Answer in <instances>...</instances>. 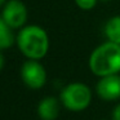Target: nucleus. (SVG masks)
Masks as SVG:
<instances>
[{
    "mask_svg": "<svg viewBox=\"0 0 120 120\" xmlns=\"http://www.w3.org/2000/svg\"><path fill=\"white\" fill-rule=\"evenodd\" d=\"M16 43L21 53L29 60H41L49 50V38L43 27L29 25L19 29Z\"/></svg>",
    "mask_w": 120,
    "mask_h": 120,
    "instance_id": "1",
    "label": "nucleus"
},
{
    "mask_svg": "<svg viewBox=\"0 0 120 120\" xmlns=\"http://www.w3.org/2000/svg\"><path fill=\"white\" fill-rule=\"evenodd\" d=\"M89 68L96 76L103 78L120 72V44L106 41L97 47L89 57Z\"/></svg>",
    "mask_w": 120,
    "mask_h": 120,
    "instance_id": "2",
    "label": "nucleus"
},
{
    "mask_svg": "<svg viewBox=\"0 0 120 120\" xmlns=\"http://www.w3.org/2000/svg\"><path fill=\"white\" fill-rule=\"evenodd\" d=\"M60 99L67 110L79 112L89 106L92 101V92L89 86L83 83H71L62 89Z\"/></svg>",
    "mask_w": 120,
    "mask_h": 120,
    "instance_id": "3",
    "label": "nucleus"
},
{
    "mask_svg": "<svg viewBox=\"0 0 120 120\" xmlns=\"http://www.w3.org/2000/svg\"><path fill=\"white\" fill-rule=\"evenodd\" d=\"M21 79L30 89H40L47 81V71L36 60H27L21 67Z\"/></svg>",
    "mask_w": 120,
    "mask_h": 120,
    "instance_id": "4",
    "label": "nucleus"
},
{
    "mask_svg": "<svg viewBox=\"0 0 120 120\" xmlns=\"http://www.w3.org/2000/svg\"><path fill=\"white\" fill-rule=\"evenodd\" d=\"M1 17L11 29H22L27 21V8L21 0H8L1 9Z\"/></svg>",
    "mask_w": 120,
    "mask_h": 120,
    "instance_id": "5",
    "label": "nucleus"
},
{
    "mask_svg": "<svg viewBox=\"0 0 120 120\" xmlns=\"http://www.w3.org/2000/svg\"><path fill=\"white\" fill-rule=\"evenodd\" d=\"M97 94L103 101H116L120 98V75L103 76L96 85Z\"/></svg>",
    "mask_w": 120,
    "mask_h": 120,
    "instance_id": "6",
    "label": "nucleus"
},
{
    "mask_svg": "<svg viewBox=\"0 0 120 120\" xmlns=\"http://www.w3.org/2000/svg\"><path fill=\"white\" fill-rule=\"evenodd\" d=\"M60 114V102L56 97H45L38 105V115L41 120H56Z\"/></svg>",
    "mask_w": 120,
    "mask_h": 120,
    "instance_id": "7",
    "label": "nucleus"
},
{
    "mask_svg": "<svg viewBox=\"0 0 120 120\" xmlns=\"http://www.w3.org/2000/svg\"><path fill=\"white\" fill-rule=\"evenodd\" d=\"M16 39L17 36H14L13 29H11L5 23V21L3 19V17L0 14V50L9 49L14 44Z\"/></svg>",
    "mask_w": 120,
    "mask_h": 120,
    "instance_id": "8",
    "label": "nucleus"
},
{
    "mask_svg": "<svg viewBox=\"0 0 120 120\" xmlns=\"http://www.w3.org/2000/svg\"><path fill=\"white\" fill-rule=\"evenodd\" d=\"M105 36L107 38V41L120 44V16H115L106 22Z\"/></svg>",
    "mask_w": 120,
    "mask_h": 120,
    "instance_id": "9",
    "label": "nucleus"
},
{
    "mask_svg": "<svg viewBox=\"0 0 120 120\" xmlns=\"http://www.w3.org/2000/svg\"><path fill=\"white\" fill-rule=\"evenodd\" d=\"M98 0H75V4L83 11H90L96 7Z\"/></svg>",
    "mask_w": 120,
    "mask_h": 120,
    "instance_id": "10",
    "label": "nucleus"
},
{
    "mask_svg": "<svg viewBox=\"0 0 120 120\" xmlns=\"http://www.w3.org/2000/svg\"><path fill=\"white\" fill-rule=\"evenodd\" d=\"M111 117H112V120H120V103H117L116 106H115Z\"/></svg>",
    "mask_w": 120,
    "mask_h": 120,
    "instance_id": "11",
    "label": "nucleus"
},
{
    "mask_svg": "<svg viewBox=\"0 0 120 120\" xmlns=\"http://www.w3.org/2000/svg\"><path fill=\"white\" fill-rule=\"evenodd\" d=\"M4 63H5V60H4V56H3V53H1V50H0V71L3 70Z\"/></svg>",
    "mask_w": 120,
    "mask_h": 120,
    "instance_id": "12",
    "label": "nucleus"
},
{
    "mask_svg": "<svg viewBox=\"0 0 120 120\" xmlns=\"http://www.w3.org/2000/svg\"><path fill=\"white\" fill-rule=\"evenodd\" d=\"M5 3H7V0H0V8H3Z\"/></svg>",
    "mask_w": 120,
    "mask_h": 120,
    "instance_id": "13",
    "label": "nucleus"
},
{
    "mask_svg": "<svg viewBox=\"0 0 120 120\" xmlns=\"http://www.w3.org/2000/svg\"><path fill=\"white\" fill-rule=\"evenodd\" d=\"M99 1H110V0H99Z\"/></svg>",
    "mask_w": 120,
    "mask_h": 120,
    "instance_id": "14",
    "label": "nucleus"
}]
</instances>
